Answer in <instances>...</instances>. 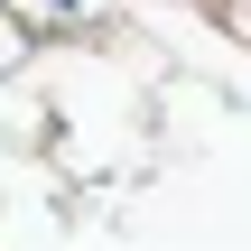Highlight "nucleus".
<instances>
[{"label": "nucleus", "instance_id": "nucleus-1", "mask_svg": "<svg viewBox=\"0 0 251 251\" xmlns=\"http://www.w3.org/2000/svg\"><path fill=\"white\" fill-rule=\"evenodd\" d=\"M37 9H47V19H84L93 0H37Z\"/></svg>", "mask_w": 251, "mask_h": 251}]
</instances>
